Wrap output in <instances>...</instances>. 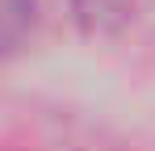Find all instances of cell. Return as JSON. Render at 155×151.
I'll list each match as a JSON object with an SVG mask.
<instances>
[{
    "mask_svg": "<svg viewBox=\"0 0 155 151\" xmlns=\"http://www.w3.org/2000/svg\"><path fill=\"white\" fill-rule=\"evenodd\" d=\"M38 29V0H0V59L29 46Z\"/></svg>",
    "mask_w": 155,
    "mask_h": 151,
    "instance_id": "2",
    "label": "cell"
},
{
    "mask_svg": "<svg viewBox=\"0 0 155 151\" xmlns=\"http://www.w3.org/2000/svg\"><path fill=\"white\" fill-rule=\"evenodd\" d=\"M67 4H71V21L88 38H113L143 13V0H67Z\"/></svg>",
    "mask_w": 155,
    "mask_h": 151,
    "instance_id": "1",
    "label": "cell"
}]
</instances>
